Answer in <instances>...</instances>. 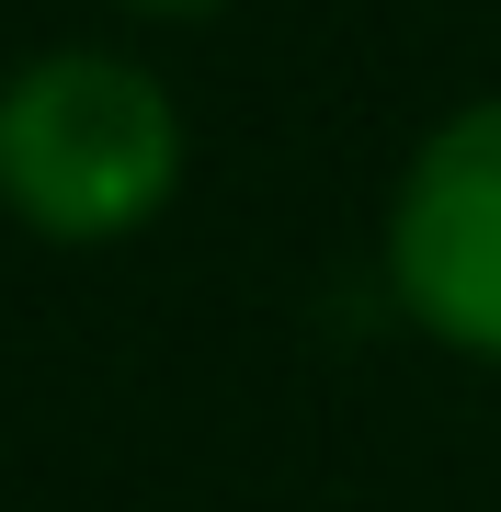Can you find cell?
Masks as SVG:
<instances>
[{
	"mask_svg": "<svg viewBox=\"0 0 501 512\" xmlns=\"http://www.w3.org/2000/svg\"><path fill=\"white\" fill-rule=\"evenodd\" d=\"M388 285L445 353L501 365V92L422 137L388 205Z\"/></svg>",
	"mask_w": 501,
	"mask_h": 512,
	"instance_id": "cell-2",
	"label": "cell"
},
{
	"mask_svg": "<svg viewBox=\"0 0 501 512\" xmlns=\"http://www.w3.org/2000/svg\"><path fill=\"white\" fill-rule=\"evenodd\" d=\"M126 12H149V23H205V12H228V0H126Z\"/></svg>",
	"mask_w": 501,
	"mask_h": 512,
	"instance_id": "cell-3",
	"label": "cell"
},
{
	"mask_svg": "<svg viewBox=\"0 0 501 512\" xmlns=\"http://www.w3.org/2000/svg\"><path fill=\"white\" fill-rule=\"evenodd\" d=\"M183 183V114L137 57L57 46L0 92V205L46 239H126Z\"/></svg>",
	"mask_w": 501,
	"mask_h": 512,
	"instance_id": "cell-1",
	"label": "cell"
}]
</instances>
